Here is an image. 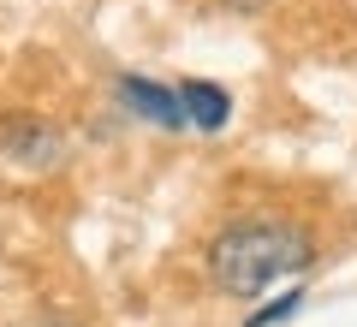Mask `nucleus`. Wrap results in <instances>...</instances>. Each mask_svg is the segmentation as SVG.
I'll use <instances>...</instances> for the list:
<instances>
[{
	"label": "nucleus",
	"instance_id": "1",
	"mask_svg": "<svg viewBox=\"0 0 357 327\" xmlns=\"http://www.w3.org/2000/svg\"><path fill=\"white\" fill-rule=\"evenodd\" d=\"M208 280L227 298H256L316 262V238L298 220H232L208 238Z\"/></svg>",
	"mask_w": 357,
	"mask_h": 327
},
{
	"label": "nucleus",
	"instance_id": "2",
	"mask_svg": "<svg viewBox=\"0 0 357 327\" xmlns=\"http://www.w3.org/2000/svg\"><path fill=\"white\" fill-rule=\"evenodd\" d=\"M0 167H13V173L66 167V131L42 114H0Z\"/></svg>",
	"mask_w": 357,
	"mask_h": 327
},
{
	"label": "nucleus",
	"instance_id": "3",
	"mask_svg": "<svg viewBox=\"0 0 357 327\" xmlns=\"http://www.w3.org/2000/svg\"><path fill=\"white\" fill-rule=\"evenodd\" d=\"M119 101H126L131 119H143V126H155V131H185L178 89L155 84V77H143V72H126V77H119Z\"/></svg>",
	"mask_w": 357,
	"mask_h": 327
},
{
	"label": "nucleus",
	"instance_id": "4",
	"mask_svg": "<svg viewBox=\"0 0 357 327\" xmlns=\"http://www.w3.org/2000/svg\"><path fill=\"white\" fill-rule=\"evenodd\" d=\"M178 107H185V126L197 131H227L232 119V96L208 77H191V84H178Z\"/></svg>",
	"mask_w": 357,
	"mask_h": 327
},
{
	"label": "nucleus",
	"instance_id": "5",
	"mask_svg": "<svg viewBox=\"0 0 357 327\" xmlns=\"http://www.w3.org/2000/svg\"><path fill=\"white\" fill-rule=\"evenodd\" d=\"M298 310H304V291H280V298H274V303H262V310H256V315H244V327H280V321H292V315Z\"/></svg>",
	"mask_w": 357,
	"mask_h": 327
},
{
	"label": "nucleus",
	"instance_id": "6",
	"mask_svg": "<svg viewBox=\"0 0 357 327\" xmlns=\"http://www.w3.org/2000/svg\"><path fill=\"white\" fill-rule=\"evenodd\" d=\"M36 327H72V321H36Z\"/></svg>",
	"mask_w": 357,
	"mask_h": 327
}]
</instances>
